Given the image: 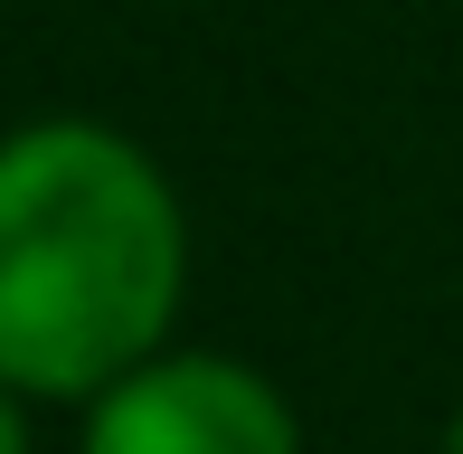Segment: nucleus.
I'll use <instances>...</instances> for the list:
<instances>
[{
    "instance_id": "obj_2",
    "label": "nucleus",
    "mask_w": 463,
    "mask_h": 454,
    "mask_svg": "<svg viewBox=\"0 0 463 454\" xmlns=\"http://www.w3.org/2000/svg\"><path fill=\"white\" fill-rule=\"evenodd\" d=\"M86 454H293V417L265 379L227 360H171L95 407Z\"/></svg>"
},
{
    "instance_id": "obj_1",
    "label": "nucleus",
    "mask_w": 463,
    "mask_h": 454,
    "mask_svg": "<svg viewBox=\"0 0 463 454\" xmlns=\"http://www.w3.org/2000/svg\"><path fill=\"white\" fill-rule=\"evenodd\" d=\"M180 294V209L114 133L48 123L0 152V379L104 388Z\"/></svg>"
},
{
    "instance_id": "obj_3",
    "label": "nucleus",
    "mask_w": 463,
    "mask_h": 454,
    "mask_svg": "<svg viewBox=\"0 0 463 454\" xmlns=\"http://www.w3.org/2000/svg\"><path fill=\"white\" fill-rule=\"evenodd\" d=\"M0 454H19V417H10V407H0Z\"/></svg>"
},
{
    "instance_id": "obj_4",
    "label": "nucleus",
    "mask_w": 463,
    "mask_h": 454,
    "mask_svg": "<svg viewBox=\"0 0 463 454\" xmlns=\"http://www.w3.org/2000/svg\"><path fill=\"white\" fill-rule=\"evenodd\" d=\"M445 454H463V417H454V445H445Z\"/></svg>"
}]
</instances>
